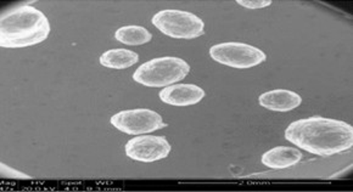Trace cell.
Returning <instances> with one entry per match:
<instances>
[{"label":"cell","mask_w":353,"mask_h":192,"mask_svg":"<svg viewBox=\"0 0 353 192\" xmlns=\"http://www.w3.org/2000/svg\"><path fill=\"white\" fill-rule=\"evenodd\" d=\"M114 38L117 42L137 47V45H144L146 43L151 42L152 34L146 30L145 27L141 26H125L119 28L114 33Z\"/></svg>","instance_id":"cell-12"},{"label":"cell","mask_w":353,"mask_h":192,"mask_svg":"<svg viewBox=\"0 0 353 192\" xmlns=\"http://www.w3.org/2000/svg\"><path fill=\"white\" fill-rule=\"evenodd\" d=\"M259 103L262 107L270 111L289 112L301 106L302 96L288 89H274L261 94Z\"/></svg>","instance_id":"cell-9"},{"label":"cell","mask_w":353,"mask_h":192,"mask_svg":"<svg viewBox=\"0 0 353 192\" xmlns=\"http://www.w3.org/2000/svg\"><path fill=\"white\" fill-rule=\"evenodd\" d=\"M351 171H352V164H350V166H348L346 169L339 171V173H336L335 175H332V177L329 178V179H339V178L345 177L346 174H350Z\"/></svg>","instance_id":"cell-15"},{"label":"cell","mask_w":353,"mask_h":192,"mask_svg":"<svg viewBox=\"0 0 353 192\" xmlns=\"http://www.w3.org/2000/svg\"><path fill=\"white\" fill-rule=\"evenodd\" d=\"M284 138L312 155L329 157L352 147L353 128L343 120L316 116L292 122Z\"/></svg>","instance_id":"cell-1"},{"label":"cell","mask_w":353,"mask_h":192,"mask_svg":"<svg viewBox=\"0 0 353 192\" xmlns=\"http://www.w3.org/2000/svg\"><path fill=\"white\" fill-rule=\"evenodd\" d=\"M205 96V90L195 84H172L159 93L162 103L176 107L199 104Z\"/></svg>","instance_id":"cell-8"},{"label":"cell","mask_w":353,"mask_h":192,"mask_svg":"<svg viewBox=\"0 0 353 192\" xmlns=\"http://www.w3.org/2000/svg\"><path fill=\"white\" fill-rule=\"evenodd\" d=\"M110 123L116 129L128 136H141L163 129L167 125L161 116L149 109H134L121 111L110 118Z\"/></svg>","instance_id":"cell-6"},{"label":"cell","mask_w":353,"mask_h":192,"mask_svg":"<svg viewBox=\"0 0 353 192\" xmlns=\"http://www.w3.org/2000/svg\"><path fill=\"white\" fill-rule=\"evenodd\" d=\"M189 72L190 65L181 57H157L138 67L133 79L148 88H166L185 78Z\"/></svg>","instance_id":"cell-3"},{"label":"cell","mask_w":353,"mask_h":192,"mask_svg":"<svg viewBox=\"0 0 353 192\" xmlns=\"http://www.w3.org/2000/svg\"><path fill=\"white\" fill-rule=\"evenodd\" d=\"M0 175L3 178H9V179H25V180L31 179L30 175H27L22 171H16L14 168H10L6 163H1V166H0Z\"/></svg>","instance_id":"cell-13"},{"label":"cell","mask_w":353,"mask_h":192,"mask_svg":"<svg viewBox=\"0 0 353 192\" xmlns=\"http://www.w3.org/2000/svg\"><path fill=\"white\" fill-rule=\"evenodd\" d=\"M50 31V22L42 11L31 6H16L0 17V47H32L44 42Z\"/></svg>","instance_id":"cell-2"},{"label":"cell","mask_w":353,"mask_h":192,"mask_svg":"<svg viewBox=\"0 0 353 192\" xmlns=\"http://www.w3.org/2000/svg\"><path fill=\"white\" fill-rule=\"evenodd\" d=\"M151 22L159 31L173 39H195L205 34V22L189 11H159Z\"/></svg>","instance_id":"cell-4"},{"label":"cell","mask_w":353,"mask_h":192,"mask_svg":"<svg viewBox=\"0 0 353 192\" xmlns=\"http://www.w3.org/2000/svg\"><path fill=\"white\" fill-rule=\"evenodd\" d=\"M210 56L213 61L232 68H252L267 60V55L259 47L246 43L228 42L210 47Z\"/></svg>","instance_id":"cell-5"},{"label":"cell","mask_w":353,"mask_h":192,"mask_svg":"<svg viewBox=\"0 0 353 192\" xmlns=\"http://www.w3.org/2000/svg\"><path fill=\"white\" fill-rule=\"evenodd\" d=\"M138 61L139 54L130 49H111L99 57L101 66L112 70H125L134 66Z\"/></svg>","instance_id":"cell-11"},{"label":"cell","mask_w":353,"mask_h":192,"mask_svg":"<svg viewBox=\"0 0 353 192\" xmlns=\"http://www.w3.org/2000/svg\"><path fill=\"white\" fill-rule=\"evenodd\" d=\"M125 150L130 160L151 163L167 158L172 146L165 136H141L130 139L125 144Z\"/></svg>","instance_id":"cell-7"},{"label":"cell","mask_w":353,"mask_h":192,"mask_svg":"<svg viewBox=\"0 0 353 192\" xmlns=\"http://www.w3.org/2000/svg\"><path fill=\"white\" fill-rule=\"evenodd\" d=\"M236 3L246 9L254 10V9H265L267 6H272L273 1L272 0H238Z\"/></svg>","instance_id":"cell-14"},{"label":"cell","mask_w":353,"mask_h":192,"mask_svg":"<svg viewBox=\"0 0 353 192\" xmlns=\"http://www.w3.org/2000/svg\"><path fill=\"white\" fill-rule=\"evenodd\" d=\"M302 152L292 146H276L265 152L261 162L272 169H285L302 161Z\"/></svg>","instance_id":"cell-10"}]
</instances>
